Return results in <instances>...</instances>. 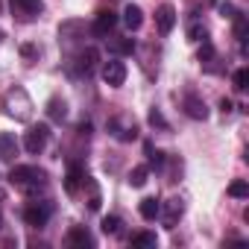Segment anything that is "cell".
Instances as JSON below:
<instances>
[{"label": "cell", "instance_id": "9c48e42d", "mask_svg": "<svg viewBox=\"0 0 249 249\" xmlns=\"http://www.w3.org/2000/svg\"><path fill=\"white\" fill-rule=\"evenodd\" d=\"M117 21H120V18H117L111 9H100L97 18H94V27H91V30H94V36H108V33L117 27Z\"/></svg>", "mask_w": 249, "mask_h": 249}, {"label": "cell", "instance_id": "603a6c76", "mask_svg": "<svg viewBox=\"0 0 249 249\" xmlns=\"http://www.w3.org/2000/svg\"><path fill=\"white\" fill-rule=\"evenodd\" d=\"M144 150H147V161H150V167H161V164H164V153H161V150H156L150 141L144 144Z\"/></svg>", "mask_w": 249, "mask_h": 249}, {"label": "cell", "instance_id": "484cf974", "mask_svg": "<svg viewBox=\"0 0 249 249\" xmlns=\"http://www.w3.org/2000/svg\"><path fill=\"white\" fill-rule=\"evenodd\" d=\"M150 123H153V126H159V129H170V123L164 120V114L159 108H150Z\"/></svg>", "mask_w": 249, "mask_h": 249}, {"label": "cell", "instance_id": "277c9868", "mask_svg": "<svg viewBox=\"0 0 249 249\" xmlns=\"http://www.w3.org/2000/svg\"><path fill=\"white\" fill-rule=\"evenodd\" d=\"M100 76H103V82H106L108 88H120L123 82H126V65H123L120 59H111V62L103 65Z\"/></svg>", "mask_w": 249, "mask_h": 249}, {"label": "cell", "instance_id": "52a82bcc", "mask_svg": "<svg viewBox=\"0 0 249 249\" xmlns=\"http://www.w3.org/2000/svg\"><path fill=\"white\" fill-rule=\"evenodd\" d=\"M156 27H159L161 36L173 33V27H176V9H173L170 3H161V6L156 9Z\"/></svg>", "mask_w": 249, "mask_h": 249}, {"label": "cell", "instance_id": "1f68e13d", "mask_svg": "<svg viewBox=\"0 0 249 249\" xmlns=\"http://www.w3.org/2000/svg\"><path fill=\"white\" fill-rule=\"evenodd\" d=\"M0 38H3V33H0Z\"/></svg>", "mask_w": 249, "mask_h": 249}, {"label": "cell", "instance_id": "8fae6325", "mask_svg": "<svg viewBox=\"0 0 249 249\" xmlns=\"http://www.w3.org/2000/svg\"><path fill=\"white\" fill-rule=\"evenodd\" d=\"M120 21L126 24V30H129V33L141 30V24H144V12H141V6L126 3V6H123V18H120Z\"/></svg>", "mask_w": 249, "mask_h": 249}, {"label": "cell", "instance_id": "ba28073f", "mask_svg": "<svg viewBox=\"0 0 249 249\" xmlns=\"http://www.w3.org/2000/svg\"><path fill=\"white\" fill-rule=\"evenodd\" d=\"M182 108H185V114H188L191 120H205V117H208V106H205V100H199L196 94H185Z\"/></svg>", "mask_w": 249, "mask_h": 249}, {"label": "cell", "instance_id": "ac0fdd59", "mask_svg": "<svg viewBox=\"0 0 249 249\" xmlns=\"http://www.w3.org/2000/svg\"><path fill=\"white\" fill-rule=\"evenodd\" d=\"M47 114H50L53 120H65V117H68V103L59 100V97H53V100L47 103Z\"/></svg>", "mask_w": 249, "mask_h": 249}, {"label": "cell", "instance_id": "8992f818", "mask_svg": "<svg viewBox=\"0 0 249 249\" xmlns=\"http://www.w3.org/2000/svg\"><path fill=\"white\" fill-rule=\"evenodd\" d=\"M182 214H185V205H182V199H179V196H176V199H167V202L161 205V211H159V217H161L164 229H176V223L182 220Z\"/></svg>", "mask_w": 249, "mask_h": 249}, {"label": "cell", "instance_id": "e0dca14e", "mask_svg": "<svg viewBox=\"0 0 249 249\" xmlns=\"http://www.w3.org/2000/svg\"><path fill=\"white\" fill-rule=\"evenodd\" d=\"M147 179H150V167H147V164H138V167L129 170V185H132V188H144Z\"/></svg>", "mask_w": 249, "mask_h": 249}, {"label": "cell", "instance_id": "4fadbf2b", "mask_svg": "<svg viewBox=\"0 0 249 249\" xmlns=\"http://www.w3.org/2000/svg\"><path fill=\"white\" fill-rule=\"evenodd\" d=\"M65 240H68V246H82V249H85V246H94V237L88 234L85 226H73Z\"/></svg>", "mask_w": 249, "mask_h": 249}, {"label": "cell", "instance_id": "3957f363", "mask_svg": "<svg viewBox=\"0 0 249 249\" xmlns=\"http://www.w3.org/2000/svg\"><path fill=\"white\" fill-rule=\"evenodd\" d=\"M47 141H50V126H47V123H36V126H30L27 135H24V150L30 156H41Z\"/></svg>", "mask_w": 249, "mask_h": 249}, {"label": "cell", "instance_id": "44dd1931", "mask_svg": "<svg viewBox=\"0 0 249 249\" xmlns=\"http://www.w3.org/2000/svg\"><path fill=\"white\" fill-rule=\"evenodd\" d=\"M111 50L117 56H132L135 53V41L132 38H117V41H111Z\"/></svg>", "mask_w": 249, "mask_h": 249}, {"label": "cell", "instance_id": "4316f807", "mask_svg": "<svg viewBox=\"0 0 249 249\" xmlns=\"http://www.w3.org/2000/svg\"><path fill=\"white\" fill-rule=\"evenodd\" d=\"M214 56H217V53H214V47H211L208 41H202V47H199V62H202V65H211V62H214Z\"/></svg>", "mask_w": 249, "mask_h": 249}, {"label": "cell", "instance_id": "5b68a950", "mask_svg": "<svg viewBox=\"0 0 249 249\" xmlns=\"http://www.w3.org/2000/svg\"><path fill=\"white\" fill-rule=\"evenodd\" d=\"M50 214H53L50 202H30V205L24 208V223H27V226H36V229H41V226H47Z\"/></svg>", "mask_w": 249, "mask_h": 249}, {"label": "cell", "instance_id": "7402d4cb", "mask_svg": "<svg viewBox=\"0 0 249 249\" xmlns=\"http://www.w3.org/2000/svg\"><path fill=\"white\" fill-rule=\"evenodd\" d=\"M229 196H234V199H246V196H249V185H246V179H234V182L229 185Z\"/></svg>", "mask_w": 249, "mask_h": 249}, {"label": "cell", "instance_id": "ffe728a7", "mask_svg": "<svg viewBox=\"0 0 249 249\" xmlns=\"http://www.w3.org/2000/svg\"><path fill=\"white\" fill-rule=\"evenodd\" d=\"M135 249H147V246H156L159 240H156V231H138V234H132V240H129Z\"/></svg>", "mask_w": 249, "mask_h": 249}, {"label": "cell", "instance_id": "cb8c5ba5", "mask_svg": "<svg viewBox=\"0 0 249 249\" xmlns=\"http://www.w3.org/2000/svg\"><path fill=\"white\" fill-rule=\"evenodd\" d=\"M188 38H191V41H208L205 24H191V27H188Z\"/></svg>", "mask_w": 249, "mask_h": 249}, {"label": "cell", "instance_id": "d6a6232c", "mask_svg": "<svg viewBox=\"0 0 249 249\" xmlns=\"http://www.w3.org/2000/svg\"><path fill=\"white\" fill-rule=\"evenodd\" d=\"M0 223H3V217H0Z\"/></svg>", "mask_w": 249, "mask_h": 249}, {"label": "cell", "instance_id": "9a60e30c", "mask_svg": "<svg viewBox=\"0 0 249 249\" xmlns=\"http://www.w3.org/2000/svg\"><path fill=\"white\" fill-rule=\"evenodd\" d=\"M12 9L24 18H33L36 12H41V0H12Z\"/></svg>", "mask_w": 249, "mask_h": 249}, {"label": "cell", "instance_id": "4dcf8cb0", "mask_svg": "<svg viewBox=\"0 0 249 249\" xmlns=\"http://www.w3.org/2000/svg\"><path fill=\"white\" fill-rule=\"evenodd\" d=\"M21 53L30 59V56H36V47H33V44H24V47H21Z\"/></svg>", "mask_w": 249, "mask_h": 249}, {"label": "cell", "instance_id": "83f0119b", "mask_svg": "<svg viewBox=\"0 0 249 249\" xmlns=\"http://www.w3.org/2000/svg\"><path fill=\"white\" fill-rule=\"evenodd\" d=\"M217 9H220V15H223V18H229V21H234V18L240 15V12H237V9H234L231 3H220Z\"/></svg>", "mask_w": 249, "mask_h": 249}, {"label": "cell", "instance_id": "6da1fadb", "mask_svg": "<svg viewBox=\"0 0 249 249\" xmlns=\"http://www.w3.org/2000/svg\"><path fill=\"white\" fill-rule=\"evenodd\" d=\"M9 182L18 191H24L27 196H36L38 191L47 188V173L41 167H36V164H15L9 170Z\"/></svg>", "mask_w": 249, "mask_h": 249}, {"label": "cell", "instance_id": "f1b7e54d", "mask_svg": "<svg viewBox=\"0 0 249 249\" xmlns=\"http://www.w3.org/2000/svg\"><path fill=\"white\" fill-rule=\"evenodd\" d=\"M231 108H234V103H231L229 97H223V100H220V111H223V114H231Z\"/></svg>", "mask_w": 249, "mask_h": 249}, {"label": "cell", "instance_id": "7c38bea8", "mask_svg": "<svg viewBox=\"0 0 249 249\" xmlns=\"http://www.w3.org/2000/svg\"><path fill=\"white\" fill-rule=\"evenodd\" d=\"M85 182V170L79 167V164H71L68 167V173H65V191L73 196V194H79V185Z\"/></svg>", "mask_w": 249, "mask_h": 249}, {"label": "cell", "instance_id": "d6986e66", "mask_svg": "<svg viewBox=\"0 0 249 249\" xmlns=\"http://www.w3.org/2000/svg\"><path fill=\"white\" fill-rule=\"evenodd\" d=\"M120 226H123V223H120L117 214H106V217L100 220V231H103V234H117Z\"/></svg>", "mask_w": 249, "mask_h": 249}, {"label": "cell", "instance_id": "d4e9b609", "mask_svg": "<svg viewBox=\"0 0 249 249\" xmlns=\"http://www.w3.org/2000/svg\"><path fill=\"white\" fill-rule=\"evenodd\" d=\"M231 82H234V91H246V85H249V71H246V68H240V71H234V76H231Z\"/></svg>", "mask_w": 249, "mask_h": 249}, {"label": "cell", "instance_id": "30bf717a", "mask_svg": "<svg viewBox=\"0 0 249 249\" xmlns=\"http://www.w3.org/2000/svg\"><path fill=\"white\" fill-rule=\"evenodd\" d=\"M18 138L12 135V132H0V161H15V156H18Z\"/></svg>", "mask_w": 249, "mask_h": 249}, {"label": "cell", "instance_id": "f546056e", "mask_svg": "<svg viewBox=\"0 0 249 249\" xmlns=\"http://www.w3.org/2000/svg\"><path fill=\"white\" fill-rule=\"evenodd\" d=\"M76 132L88 138V135H91V123H88V120H82V123H79V126H76Z\"/></svg>", "mask_w": 249, "mask_h": 249}, {"label": "cell", "instance_id": "7a4b0ae2", "mask_svg": "<svg viewBox=\"0 0 249 249\" xmlns=\"http://www.w3.org/2000/svg\"><path fill=\"white\" fill-rule=\"evenodd\" d=\"M3 108H6L9 117H15V120H21V123H27V120L33 117V100H30V94H27L21 85H15V88L6 91Z\"/></svg>", "mask_w": 249, "mask_h": 249}, {"label": "cell", "instance_id": "2e32d148", "mask_svg": "<svg viewBox=\"0 0 249 249\" xmlns=\"http://www.w3.org/2000/svg\"><path fill=\"white\" fill-rule=\"evenodd\" d=\"M138 211H141V217H144V220H156V217H159V211H161V202H159L156 196H144V199H141V205H138Z\"/></svg>", "mask_w": 249, "mask_h": 249}, {"label": "cell", "instance_id": "5bb4252c", "mask_svg": "<svg viewBox=\"0 0 249 249\" xmlns=\"http://www.w3.org/2000/svg\"><path fill=\"white\" fill-rule=\"evenodd\" d=\"M97 62H100V53H97V47H85L82 53H79V73H91L94 68H97Z\"/></svg>", "mask_w": 249, "mask_h": 249}]
</instances>
